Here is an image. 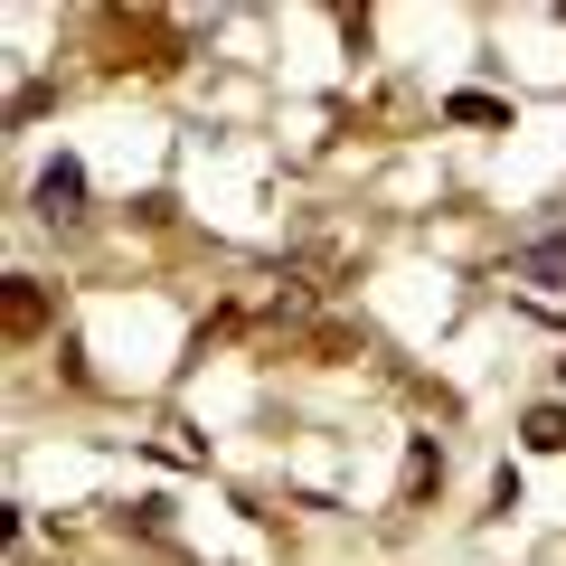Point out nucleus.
Instances as JSON below:
<instances>
[{
    "instance_id": "6",
    "label": "nucleus",
    "mask_w": 566,
    "mask_h": 566,
    "mask_svg": "<svg viewBox=\"0 0 566 566\" xmlns=\"http://www.w3.org/2000/svg\"><path fill=\"white\" fill-rule=\"evenodd\" d=\"M520 434H528V453H566V406H528Z\"/></svg>"
},
{
    "instance_id": "4",
    "label": "nucleus",
    "mask_w": 566,
    "mask_h": 566,
    "mask_svg": "<svg viewBox=\"0 0 566 566\" xmlns=\"http://www.w3.org/2000/svg\"><path fill=\"white\" fill-rule=\"evenodd\" d=\"M0 322H10V340H29V331L48 322V312H39V283H29V274H10V293H0Z\"/></svg>"
},
{
    "instance_id": "3",
    "label": "nucleus",
    "mask_w": 566,
    "mask_h": 566,
    "mask_svg": "<svg viewBox=\"0 0 566 566\" xmlns=\"http://www.w3.org/2000/svg\"><path fill=\"white\" fill-rule=\"evenodd\" d=\"M444 123H472V133H501V123H510V104H501V95H482V85H463V95H444Z\"/></svg>"
},
{
    "instance_id": "5",
    "label": "nucleus",
    "mask_w": 566,
    "mask_h": 566,
    "mask_svg": "<svg viewBox=\"0 0 566 566\" xmlns=\"http://www.w3.org/2000/svg\"><path fill=\"white\" fill-rule=\"evenodd\" d=\"M520 283H547V293H557V283H566V237H538V245H528V255H520Z\"/></svg>"
},
{
    "instance_id": "2",
    "label": "nucleus",
    "mask_w": 566,
    "mask_h": 566,
    "mask_svg": "<svg viewBox=\"0 0 566 566\" xmlns=\"http://www.w3.org/2000/svg\"><path fill=\"white\" fill-rule=\"evenodd\" d=\"M434 482H444V444H434V434H416V444H406V482H397V510H416Z\"/></svg>"
},
{
    "instance_id": "1",
    "label": "nucleus",
    "mask_w": 566,
    "mask_h": 566,
    "mask_svg": "<svg viewBox=\"0 0 566 566\" xmlns=\"http://www.w3.org/2000/svg\"><path fill=\"white\" fill-rule=\"evenodd\" d=\"M76 208H85V170H76V161H48V170H39V218L66 227Z\"/></svg>"
}]
</instances>
